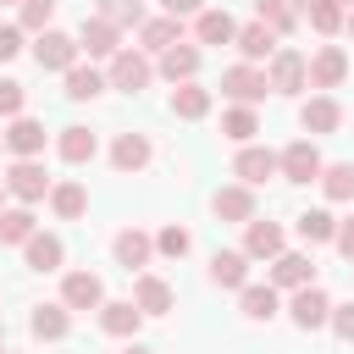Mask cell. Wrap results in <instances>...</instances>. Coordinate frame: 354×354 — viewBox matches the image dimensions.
Segmentation results:
<instances>
[{"label": "cell", "mask_w": 354, "mask_h": 354, "mask_svg": "<svg viewBox=\"0 0 354 354\" xmlns=\"http://www.w3.org/2000/svg\"><path fill=\"white\" fill-rule=\"evenodd\" d=\"M94 17H105L111 28H144V6L138 0H100Z\"/></svg>", "instance_id": "cell-37"}, {"label": "cell", "mask_w": 354, "mask_h": 354, "mask_svg": "<svg viewBox=\"0 0 354 354\" xmlns=\"http://www.w3.org/2000/svg\"><path fill=\"white\" fill-rule=\"evenodd\" d=\"M210 210L221 216V221H254V188H243V183H232V188H216V199H210Z\"/></svg>", "instance_id": "cell-14"}, {"label": "cell", "mask_w": 354, "mask_h": 354, "mask_svg": "<svg viewBox=\"0 0 354 354\" xmlns=\"http://www.w3.org/2000/svg\"><path fill=\"white\" fill-rule=\"evenodd\" d=\"M194 39H199V44H232V39H238V22H232L227 11H216V6H205V11L194 17Z\"/></svg>", "instance_id": "cell-21"}, {"label": "cell", "mask_w": 354, "mask_h": 354, "mask_svg": "<svg viewBox=\"0 0 354 354\" xmlns=\"http://www.w3.org/2000/svg\"><path fill=\"white\" fill-rule=\"evenodd\" d=\"M149 55L144 50H122V55H111V88H122V94H138V88H149Z\"/></svg>", "instance_id": "cell-4"}, {"label": "cell", "mask_w": 354, "mask_h": 354, "mask_svg": "<svg viewBox=\"0 0 354 354\" xmlns=\"http://www.w3.org/2000/svg\"><path fill=\"white\" fill-rule=\"evenodd\" d=\"M343 343H354V304H332V321H326Z\"/></svg>", "instance_id": "cell-43"}, {"label": "cell", "mask_w": 354, "mask_h": 354, "mask_svg": "<svg viewBox=\"0 0 354 354\" xmlns=\"http://www.w3.org/2000/svg\"><path fill=\"white\" fill-rule=\"evenodd\" d=\"M321 188H326V199H337V205L354 199V166H348V160L326 166V171H321Z\"/></svg>", "instance_id": "cell-39"}, {"label": "cell", "mask_w": 354, "mask_h": 354, "mask_svg": "<svg viewBox=\"0 0 354 354\" xmlns=\"http://www.w3.org/2000/svg\"><path fill=\"white\" fill-rule=\"evenodd\" d=\"M266 77H271V88H277V94H299V88H310V61H304L299 50H277Z\"/></svg>", "instance_id": "cell-5"}, {"label": "cell", "mask_w": 354, "mask_h": 354, "mask_svg": "<svg viewBox=\"0 0 354 354\" xmlns=\"http://www.w3.org/2000/svg\"><path fill=\"white\" fill-rule=\"evenodd\" d=\"M254 22H266L271 33H293V0H254Z\"/></svg>", "instance_id": "cell-36"}, {"label": "cell", "mask_w": 354, "mask_h": 354, "mask_svg": "<svg viewBox=\"0 0 354 354\" xmlns=\"http://www.w3.org/2000/svg\"><path fill=\"white\" fill-rule=\"evenodd\" d=\"M61 304L66 310H100L105 304V282L94 271H66L61 277Z\"/></svg>", "instance_id": "cell-6"}, {"label": "cell", "mask_w": 354, "mask_h": 354, "mask_svg": "<svg viewBox=\"0 0 354 354\" xmlns=\"http://www.w3.org/2000/svg\"><path fill=\"white\" fill-rule=\"evenodd\" d=\"M100 88H105V77H100L94 66H83V61H77V66L66 72V100H94Z\"/></svg>", "instance_id": "cell-38"}, {"label": "cell", "mask_w": 354, "mask_h": 354, "mask_svg": "<svg viewBox=\"0 0 354 354\" xmlns=\"http://www.w3.org/2000/svg\"><path fill=\"white\" fill-rule=\"evenodd\" d=\"M232 44H238V55H243V61H249V66H254V61H266V55H277V50H282V44H277V33H271V28H266V22H243V28H238V39H232Z\"/></svg>", "instance_id": "cell-18"}, {"label": "cell", "mask_w": 354, "mask_h": 354, "mask_svg": "<svg viewBox=\"0 0 354 354\" xmlns=\"http://www.w3.org/2000/svg\"><path fill=\"white\" fill-rule=\"evenodd\" d=\"M304 17H310V28H315V33H326V39H332V33L348 22L343 0H310V6H304Z\"/></svg>", "instance_id": "cell-31"}, {"label": "cell", "mask_w": 354, "mask_h": 354, "mask_svg": "<svg viewBox=\"0 0 354 354\" xmlns=\"http://www.w3.org/2000/svg\"><path fill=\"white\" fill-rule=\"evenodd\" d=\"M50 210H55L61 221H77V216L88 210V188H83V183H55V188H50Z\"/></svg>", "instance_id": "cell-28"}, {"label": "cell", "mask_w": 354, "mask_h": 354, "mask_svg": "<svg viewBox=\"0 0 354 354\" xmlns=\"http://www.w3.org/2000/svg\"><path fill=\"white\" fill-rule=\"evenodd\" d=\"M243 254L249 260H277L282 254V227L277 221H249L243 227Z\"/></svg>", "instance_id": "cell-19"}, {"label": "cell", "mask_w": 354, "mask_h": 354, "mask_svg": "<svg viewBox=\"0 0 354 354\" xmlns=\"http://www.w3.org/2000/svg\"><path fill=\"white\" fill-rule=\"evenodd\" d=\"M50 17H55V0H22V33H44L50 28Z\"/></svg>", "instance_id": "cell-41"}, {"label": "cell", "mask_w": 354, "mask_h": 354, "mask_svg": "<svg viewBox=\"0 0 354 354\" xmlns=\"http://www.w3.org/2000/svg\"><path fill=\"white\" fill-rule=\"evenodd\" d=\"M55 149H61V160H72V166H83V160H94V149H100V138H94L88 127H61V138H55Z\"/></svg>", "instance_id": "cell-27"}, {"label": "cell", "mask_w": 354, "mask_h": 354, "mask_svg": "<svg viewBox=\"0 0 354 354\" xmlns=\"http://www.w3.org/2000/svg\"><path fill=\"white\" fill-rule=\"evenodd\" d=\"M210 282L216 288H249V254L243 249H216L210 254Z\"/></svg>", "instance_id": "cell-15"}, {"label": "cell", "mask_w": 354, "mask_h": 354, "mask_svg": "<svg viewBox=\"0 0 354 354\" xmlns=\"http://www.w3.org/2000/svg\"><path fill=\"white\" fill-rule=\"evenodd\" d=\"M171 116H183V122L210 116V88H199V83H177V88H171Z\"/></svg>", "instance_id": "cell-25"}, {"label": "cell", "mask_w": 354, "mask_h": 354, "mask_svg": "<svg viewBox=\"0 0 354 354\" xmlns=\"http://www.w3.org/2000/svg\"><path fill=\"white\" fill-rule=\"evenodd\" d=\"M310 282H315L310 254H288V249H282V254L271 260V288H293V293H299V288H310Z\"/></svg>", "instance_id": "cell-16"}, {"label": "cell", "mask_w": 354, "mask_h": 354, "mask_svg": "<svg viewBox=\"0 0 354 354\" xmlns=\"http://www.w3.org/2000/svg\"><path fill=\"white\" fill-rule=\"evenodd\" d=\"M288 315H293V326H299V332H315V326H326V321H332V299L310 282V288H299V293H293Z\"/></svg>", "instance_id": "cell-7"}, {"label": "cell", "mask_w": 354, "mask_h": 354, "mask_svg": "<svg viewBox=\"0 0 354 354\" xmlns=\"http://www.w3.org/2000/svg\"><path fill=\"white\" fill-rule=\"evenodd\" d=\"M33 238V210L17 205V210H0V243H28Z\"/></svg>", "instance_id": "cell-35"}, {"label": "cell", "mask_w": 354, "mask_h": 354, "mask_svg": "<svg viewBox=\"0 0 354 354\" xmlns=\"http://www.w3.org/2000/svg\"><path fill=\"white\" fill-rule=\"evenodd\" d=\"M111 254H116V266H122V271H138V266H149L155 238H149V232H138V227H122V232H116V243H111Z\"/></svg>", "instance_id": "cell-12"}, {"label": "cell", "mask_w": 354, "mask_h": 354, "mask_svg": "<svg viewBox=\"0 0 354 354\" xmlns=\"http://www.w3.org/2000/svg\"><path fill=\"white\" fill-rule=\"evenodd\" d=\"M343 28H348V33H354V11H348V22H343Z\"/></svg>", "instance_id": "cell-49"}, {"label": "cell", "mask_w": 354, "mask_h": 354, "mask_svg": "<svg viewBox=\"0 0 354 354\" xmlns=\"http://www.w3.org/2000/svg\"><path fill=\"white\" fill-rule=\"evenodd\" d=\"M221 133H227L232 144H249V138L260 133V122H254V105H232V111L221 116Z\"/></svg>", "instance_id": "cell-34"}, {"label": "cell", "mask_w": 354, "mask_h": 354, "mask_svg": "<svg viewBox=\"0 0 354 354\" xmlns=\"http://www.w3.org/2000/svg\"><path fill=\"white\" fill-rule=\"evenodd\" d=\"M0 354H6V348H0Z\"/></svg>", "instance_id": "cell-52"}, {"label": "cell", "mask_w": 354, "mask_h": 354, "mask_svg": "<svg viewBox=\"0 0 354 354\" xmlns=\"http://www.w3.org/2000/svg\"><path fill=\"white\" fill-rule=\"evenodd\" d=\"M266 88H271L266 66H249V61H238V66H227V72H221V94H227V100H238V105H254V100H266Z\"/></svg>", "instance_id": "cell-2"}, {"label": "cell", "mask_w": 354, "mask_h": 354, "mask_svg": "<svg viewBox=\"0 0 354 354\" xmlns=\"http://www.w3.org/2000/svg\"><path fill=\"white\" fill-rule=\"evenodd\" d=\"M166 6V17H199L205 11V0H160Z\"/></svg>", "instance_id": "cell-46"}, {"label": "cell", "mask_w": 354, "mask_h": 354, "mask_svg": "<svg viewBox=\"0 0 354 354\" xmlns=\"http://www.w3.org/2000/svg\"><path fill=\"white\" fill-rule=\"evenodd\" d=\"M243 315L249 321H271L277 315V288L271 282H249L243 288Z\"/></svg>", "instance_id": "cell-33"}, {"label": "cell", "mask_w": 354, "mask_h": 354, "mask_svg": "<svg viewBox=\"0 0 354 354\" xmlns=\"http://www.w3.org/2000/svg\"><path fill=\"white\" fill-rule=\"evenodd\" d=\"M77 50H88V55H122V28H111L105 17H83V28H77Z\"/></svg>", "instance_id": "cell-10"}, {"label": "cell", "mask_w": 354, "mask_h": 354, "mask_svg": "<svg viewBox=\"0 0 354 354\" xmlns=\"http://www.w3.org/2000/svg\"><path fill=\"white\" fill-rule=\"evenodd\" d=\"M138 50H155V55H166L171 44H183V17H149L144 28H138Z\"/></svg>", "instance_id": "cell-22"}, {"label": "cell", "mask_w": 354, "mask_h": 354, "mask_svg": "<svg viewBox=\"0 0 354 354\" xmlns=\"http://www.w3.org/2000/svg\"><path fill=\"white\" fill-rule=\"evenodd\" d=\"M160 72H166L171 83H194V72H199V50H194V44H171V50L160 55Z\"/></svg>", "instance_id": "cell-30"}, {"label": "cell", "mask_w": 354, "mask_h": 354, "mask_svg": "<svg viewBox=\"0 0 354 354\" xmlns=\"http://www.w3.org/2000/svg\"><path fill=\"white\" fill-rule=\"evenodd\" d=\"M22 100H28V88L17 83V77H0V116H22Z\"/></svg>", "instance_id": "cell-42"}, {"label": "cell", "mask_w": 354, "mask_h": 354, "mask_svg": "<svg viewBox=\"0 0 354 354\" xmlns=\"http://www.w3.org/2000/svg\"><path fill=\"white\" fill-rule=\"evenodd\" d=\"M332 243H337V254L354 266V221H337V238H332Z\"/></svg>", "instance_id": "cell-44"}, {"label": "cell", "mask_w": 354, "mask_h": 354, "mask_svg": "<svg viewBox=\"0 0 354 354\" xmlns=\"http://www.w3.org/2000/svg\"><path fill=\"white\" fill-rule=\"evenodd\" d=\"M22 50V28H0V61H11Z\"/></svg>", "instance_id": "cell-45"}, {"label": "cell", "mask_w": 354, "mask_h": 354, "mask_svg": "<svg viewBox=\"0 0 354 354\" xmlns=\"http://www.w3.org/2000/svg\"><path fill=\"white\" fill-rule=\"evenodd\" d=\"M22 160H39V149H44V122H33V116H17L6 133H0Z\"/></svg>", "instance_id": "cell-23"}, {"label": "cell", "mask_w": 354, "mask_h": 354, "mask_svg": "<svg viewBox=\"0 0 354 354\" xmlns=\"http://www.w3.org/2000/svg\"><path fill=\"white\" fill-rule=\"evenodd\" d=\"M28 326H33V337H44V343H61V337L72 332V310H66V304H33Z\"/></svg>", "instance_id": "cell-20"}, {"label": "cell", "mask_w": 354, "mask_h": 354, "mask_svg": "<svg viewBox=\"0 0 354 354\" xmlns=\"http://www.w3.org/2000/svg\"><path fill=\"white\" fill-rule=\"evenodd\" d=\"M188 243H194V238H188V227H177V221L155 232V249H160L166 260H183V254H188Z\"/></svg>", "instance_id": "cell-40"}, {"label": "cell", "mask_w": 354, "mask_h": 354, "mask_svg": "<svg viewBox=\"0 0 354 354\" xmlns=\"http://www.w3.org/2000/svg\"><path fill=\"white\" fill-rule=\"evenodd\" d=\"M299 238L304 243H332L337 238V216L332 210H304L299 216Z\"/></svg>", "instance_id": "cell-32"}, {"label": "cell", "mask_w": 354, "mask_h": 354, "mask_svg": "<svg viewBox=\"0 0 354 354\" xmlns=\"http://www.w3.org/2000/svg\"><path fill=\"white\" fill-rule=\"evenodd\" d=\"M6 194H11V188H6V177H0V210H6Z\"/></svg>", "instance_id": "cell-48"}, {"label": "cell", "mask_w": 354, "mask_h": 354, "mask_svg": "<svg viewBox=\"0 0 354 354\" xmlns=\"http://www.w3.org/2000/svg\"><path fill=\"white\" fill-rule=\"evenodd\" d=\"M0 337H6V326H0Z\"/></svg>", "instance_id": "cell-51"}, {"label": "cell", "mask_w": 354, "mask_h": 354, "mask_svg": "<svg viewBox=\"0 0 354 354\" xmlns=\"http://www.w3.org/2000/svg\"><path fill=\"white\" fill-rule=\"evenodd\" d=\"M232 171L243 177V188H260V183H271V177L282 171V160H277L271 149H260V144H243L238 160H232Z\"/></svg>", "instance_id": "cell-8"}, {"label": "cell", "mask_w": 354, "mask_h": 354, "mask_svg": "<svg viewBox=\"0 0 354 354\" xmlns=\"http://www.w3.org/2000/svg\"><path fill=\"white\" fill-rule=\"evenodd\" d=\"M337 122H343V105L332 94H315V100L299 105V127L304 133H337Z\"/></svg>", "instance_id": "cell-13"}, {"label": "cell", "mask_w": 354, "mask_h": 354, "mask_svg": "<svg viewBox=\"0 0 354 354\" xmlns=\"http://www.w3.org/2000/svg\"><path fill=\"white\" fill-rule=\"evenodd\" d=\"M6 188H11L22 205H33V199H44L55 183L44 177V166H39V160H17V166H6Z\"/></svg>", "instance_id": "cell-9"}, {"label": "cell", "mask_w": 354, "mask_h": 354, "mask_svg": "<svg viewBox=\"0 0 354 354\" xmlns=\"http://www.w3.org/2000/svg\"><path fill=\"white\" fill-rule=\"evenodd\" d=\"M138 321H144V310H138L133 299H105V304H100V326H105L111 337H138Z\"/></svg>", "instance_id": "cell-17"}, {"label": "cell", "mask_w": 354, "mask_h": 354, "mask_svg": "<svg viewBox=\"0 0 354 354\" xmlns=\"http://www.w3.org/2000/svg\"><path fill=\"white\" fill-rule=\"evenodd\" d=\"M293 6H310V0H293Z\"/></svg>", "instance_id": "cell-50"}, {"label": "cell", "mask_w": 354, "mask_h": 354, "mask_svg": "<svg viewBox=\"0 0 354 354\" xmlns=\"http://www.w3.org/2000/svg\"><path fill=\"white\" fill-rule=\"evenodd\" d=\"M22 249H28V271H61V254H66V249H61L55 232H33Z\"/></svg>", "instance_id": "cell-26"}, {"label": "cell", "mask_w": 354, "mask_h": 354, "mask_svg": "<svg viewBox=\"0 0 354 354\" xmlns=\"http://www.w3.org/2000/svg\"><path fill=\"white\" fill-rule=\"evenodd\" d=\"M277 160H282V177L288 183H321V171H326V160H321V149L310 138H293Z\"/></svg>", "instance_id": "cell-3"}, {"label": "cell", "mask_w": 354, "mask_h": 354, "mask_svg": "<svg viewBox=\"0 0 354 354\" xmlns=\"http://www.w3.org/2000/svg\"><path fill=\"white\" fill-rule=\"evenodd\" d=\"M348 77V55L337 50V44H321L315 55H310V88H337Z\"/></svg>", "instance_id": "cell-11"}, {"label": "cell", "mask_w": 354, "mask_h": 354, "mask_svg": "<svg viewBox=\"0 0 354 354\" xmlns=\"http://www.w3.org/2000/svg\"><path fill=\"white\" fill-rule=\"evenodd\" d=\"M133 304H138L144 315H166V310H171V288H166L160 277H138V282H133Z\"/></svg>", "instance_id": "cell-29"}, {"label": "cell", "mask_w": 354, "mask_h": 354, "mask_svg": "<svg viewBox=\"0 0 354 354\" xmlns=\"http://www.w3.org/2000/svg\"><path fill=\"white\" fill-rule=\"evenodd\" d=\"M111 166H116V171H144V166H149V138H144V133H116Z\"/></svg>", "instance_id": "cell-24"}, {"label": "cell", "mask_w": 354, "mask_h": 354, "mask_svg": "<svg viewBox=\"0 0 354 354\" xmlns=\"http://www.w3.org/2000/svg\"><path fill=\"white\" fill-rule=\"evenodd\" d=\"M122 354H149V348H144V343H127V348H122Z\"/></svg>", "instance_id": "cell-47"}, {"label": "cell", "mask_w": 354, "mask_h": 354, "mask_svg": "<svg viewBox=\"0 0 354 354\" xmlns=\"http://www.w3.org/2000/svg\"><path fill=\"white\" fill-rule=\"evenodd\" d=\"M77 55H83V50H77V39H72V33L44 28V33L33 39V61H39L44 72H72V66H77Z\"/></svg>", "instance_id": "cell-1"}]
</instances>
